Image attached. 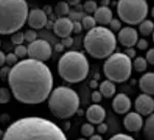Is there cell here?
Returning <instances> with one entry per match:
<instances>
[{"label":"cell","instance_id":"obj_1","mask_svg":"<svg viewBox=\"0 0 154 140\" xmlns=\"http://www.w3.org/2000/svg\"><path fill=\"white\" fill-rule=\"evenodd\" d=\"M8 80L15 98L25 105L45 101L53 87L50 68L44 62L29 58L14 65Z\"/></svg>","mask_w":154,"mask_h":140},{"label":"cell","instance_id":"obj_2","mask_svg":"<svg viewBox=\"0 0 154 140\" xmlns=\"http://www.w3.org/2000/svg\"><path fill=\"white\" fill-rule=\"evenodd\" d=\"M2 140H68L58 126L42 117H23L3 132Z\"/></svg>","mask_w":154,"mask_h":140},{"label":"cell","instance_id":"obj_3","mask_svg":"<svg viewBox=\"0 0 154 140\" xmlns=\"http://www.w3.org/2000/svg\"><path fill=\"white\" fill-rule=\"evenodd\" d=\"M28 12L26 0H0V35H12L23 27Z\"/></svg>","mask_w":154,"mask_h":140},{"label":"cell","instance_id":"obj_4","mask_svg":"<svg viewBox=\"0 0 154 140\" xmlns=\"http://www.w3.org/2000/svg\"><path fill=\"white\" fill-rule=\"evenodd\" d=\"M85 50L95 59H105L114 53L117 46L115 33L105 26H95L88 30L83 41Z\"/></svg>","mask_w":154,"mask_h":140},{"label":"cell","instance_id":"obj_5","mask_svg":"<svg viewBox=\"0 0 154 140\" xmlns=\"http://www.w3.org/2000/svg\"><path fill=\"white\" fill-rule=\"evenodd\" d=\"M57 68L63 80L71 84H76L88 76L90 65L87 56L82 52L70 50L60 56Z\"/></svg>","mask_w":154,"mask_h":140},{"label":"cell","instance_id":"obj_6","mask_svg":"<svg viewBox=\"0 0 154 140\" xmlns=\"http://www.w3.org/2000/svg\"><path fill=\"white\" fill-rule=\"evenodd\" d=\"M48 107L53 116L60 119L70 118L79 108V96L71 88L60 86L51 91Z\"/></svg>","mask_w":154,"mask_h":140},{"label":"cell","instance_id":"obj_7","mask_svg":"<svg viewBox=\"0 0 154 140\" xmlns=\"http://www.w3.org/2000/svg\"><path fill=\"white\" fill-rule=\"evenodd\" d=\"M131 59L122 52L112 53L103 65V72L108 81L112 83L126 82L131 75Z\"/></svg>","mask_w":154,"mask_h":140},{"label":"cell","instance_id":"obj_8","mask_svg":"<svg viewBox=\"0 0 154 140\" xmlns=\"http://www.w3.org/2000/svg\"><path fill=\"white\" fill-rule=\"evenodd\" d=\"M117 12L120 21L129 25H137L147 18L149 5L147 0H119Z\"/></svg>","mask_w":154,"mask_h":140},{"label":"cell","instance_id":"obj_9","mask_svg":"<svg viewBox=\"0 0 154 140\" xmlns=\"http://www.w3.org/2000/svg\"><path fill=\"white\" fill-rule=\"evenodd\" d=\"M51 55V45L46 40L37 39L35 41L29 43V45L27 46V56H29V59H32V60L45 62L50 59Z\"/></svg>","mask_w":154,"mask_h":140},{"label":"cell","instance_id":"obj_10","mask_svg":"<svg viewBox=\"0 0 154 140\" xmlns=\"http://www.w3.org/2000/svg\"><path fill=\"white\" fill-rule=\"evenodd\" d=\"M134 107L137 113H139L142 116H149L153 114L154 110V100L151 95L148 94H140L135 99Z\"/></svg>","mask_w":154,"mask_h":140},{"label":"cell","instance_id":"obj_11","mask_svg":"<svg viewBox=\"0 0 154 140\" xmlns=\"http://www.w3.org/2000/svg\"><path fill=\"white\" fill-rule=\"evenodd\" d=\"M47 15L43 10L40 8H33L29 11L27 15L26 22L28 25L33 29H42L47 25Z\"/></svg>","mask_w":154,"mask_h":140},{"label":"cell","instance_id":"obj_12","mask_svg":"<svg viewBox=\"0 0 154 140\" xmlns=\"http://www.w3.org/2000/svg\"><path fill=\"white\" fill-rule=\"evenodd\" d=\"M118 40L126 48L133 47L139 40L137 29L131 26H125V27L121 28L118 33Z\"/></svg>","mask_w":154,"mask_h":140},{"label":"cell","instance_id":"obj_13","mask_svg":"<svg viewBox=\"0 0 154 140\" xmlns=\"http://www.w3.org/2000/svg\"><path fill=\"white\" fill-rule=\"evenodd\" d=\"M73 30V22L70 18L60 17L54 22L53 24V31L57 37L66 38L69 37Z\"/></svg>","mask_w":154,"mask_h":140},{"label":"cell","instance_id":"obj_14","mask_svg":"<svg viewBox=\"0 0 154 140\" xmlns=\"http://www.w3.org/2000/svg\"><path fill=\"white\" fill-rule=\"evenodd\" d=\"M105 115L106 112L104 110V108L101 107L98 103H94V105L90 106L88 108L87 112H85L87 119L91 123H95V125L103 122V120L105 119Z\"/></svg>","mask_w":154,"mask_h":140},{"label":"cell","instance_id":"obj_15","mask_svg":"<svg viewBox=\"0 0 154 140\" xmlns=\"http://www.w3.org/2000/svg\"><path fill=\"white\" fill-rule=\"evenodd\" d=\"M112 106L116 113H118V114H125V113L129 112V110H130L131 100L126 94L119 93L112 99Z\"/></svg>","mask_w":154,"mask_h":140},{"label":"cell","instance_id":"obj_16","mask_svg":"<svg viewBox=\"0 0 154 140\" xmlns=\"http://www.w3.org/2000/svg\"><path fill=\"white\" fill-rule=\"evenodd\" d=\"M142 115L137 112H129L124 118V126L129 132H137L143 128Z\"/></svg>","mask_w":154,"mask_h":140},{"label":"cell","instance_id":"obj_17","mask_svg":"<svg viewBox=\"0 0 154 140\" xmlns=\"http://www.w3.org/2000/svg\"><path fill=\"white\" fill-rule=\"evenodd\" d=\"M94 19L96 23L100 24V26L108 25L110 20L112 19V12L108 6H100L97 8L94 13Z\"/></svg>","mask_w":154,"mask_h":140},{"label":"cell","instance_id":"obj_18","mask_svg":"<svg viewBox=\"0 0 154 140\" xmlns=\"http://www.w3.org/2000/svg\"><path fill=\"white\" fill-rule=\"evenodd\" d=\"M140 89L148 95H153L154 93V74L153 72H147L140 78Z\"/></svg>","mask_w":154,"mask_h":140},{"label":"cell","instance_id":"obj_19","mask_svg":"<svg viewBox=\"0 0 154 140\" xmlns=\"http://www.w3.org/2000/svg\"><path fill=\"white\" fill-rule=\"evenodd\" d=\"M99 92L101 95L106 98H110L115 95L116 93V86L115 83L110 82V81H103L99 86Z\"/></svg>","mask_w":154,"mask_h":140},{"label":"cell","instance_id":"obj_20","mask_svg":"<svg viewBox=\"0 0 154 140\" xmlns=\"http://www.w3.org/2000/svg\"><path fill=\"white\" fill-rule=\"evenodd\" d=\"M144 135L147 140H154V115H149L148 119L143 123Z\"/></svg>","mask_w":154,"mask_h":140},{"label":"cell","instance_id":"obj_21","mask_svg":"<svg viewBox=\"0 0 154 140\" xmlns=\"http://www.w3.org/2000/svg\"><path fill=\"white\" fill-rule=\"evenodd\" d=\"M140 25V33L143 36H149L152 33L153 28H154V24L151 20H147L145 19L144 21H142L141 23L139 24Z\"/></svg>","mask_w":154,"mask_h":140},{"label":"cell","instance_id":"obj_22","mask_svg":"<svg viewBox=\"0 0 154 140\" xmlns=\"http://www.w3.org/2000/svg\"><path fill=\"white\" fill-rule=\"evenodd\" d=\"M54 12L58 17H66V15L69 14L70 12V6L68 4V2L66 1H60L56 4L55 8H54Z\"/></svg>","mask_w":154,"mask_h":140},{"label":"cell","instance_id":"obj_23","mask_svg":"<svg viewBox=\"0 0 154 140\" xmlns=\"http://www.w3.org/2000/svg\"><path fill=\"white\" fill-rule=\"evenodd\" d=\"M132 67L137 70V72H144L145 70L148 67V63H147L146 59L143 58V56H137L135 58V60L133 61Z\"/></svg>","mask_w":154,"mask_h":140},{"label":"cell","instance_id":"obj_24","mask_svg":"<svg viewBox=\"0 0 154 140\" xmlns=\"http://www.w3.org/2000/svg\"><path fill=\"white\" fill-rule=\"evenodd\" d=\"M96 21H95L94 17H92L91 15L85 16L81 20V25H82V28L85 29V30H90V29L94 28L96 26Z\"/></svg>","mask_w":154,"mask_h":140},{"label":"cell","instance_id":"obj_25","mask_svg":"<svg viewBox=\"0 0 154 140\" xmlns=\"http://www.w3.org/2000/svg\"><path fill=\"white\" fill-rule=\"evenodd\" d=\"M12 98V93L8 88H0V103H10Z\"/></svg>","mask_w":154,"mask_h":140},{"label":"cell","instance_id":"obj_26","mask_svg":"<svg viewBox=\"0 0 154 140\" xmlns=\"http://www.w3.org/2000/svg\"><path fill=\"white\" fill-rule=\"evenodd\" d=\"M97 8H98V5H97V2L95 0H88L83 4V11L88 14H94Z\"/></svg>","mask_w":154,"mask_h":140},{"label":"cell","instance_id":"obj_27","mask_svg":"<svg viewBox=\"0 0 154 140\" xmlns=\"http://www.w3.org/2000/svg\"><path fill=\"white\" fill-rule=\"evenodd\" d=\"M11 40H12V42L16 45L23 44V42L25 41V39H24V33H22V31H19V30L16 31V33H12Z\"/></svg>","mask_w":154,"mask_h":140},{"label":"cell","instance_id":"obj_28","mask_svg":"<svg viewBox=\"0 0 154 140\" xmlns=\"http://www.w3.org/2000/svg\"><path fill=\"white\" fill-rule=\"evenodd\" d=\"M80 132L85 137H90L94 134L95 128L91 123H85V125H82V126H81Z\"/></svg>","mask_w":154,"mask_h":140},{"label":"cell","instance_id":"obj_29","mask_svg":"<svg viewBox=\"0 0 154 140\" xmlns=\"http://www.w3.org/2000/svg\"><path fill=\"white\" fill-rule=\"evenodd\" d=\"M108 25H109V29L112 31V33H119V30L122 28V23L121 21H120L119 19H114L112 18V20H110V22L108 23Z\"/></svg>","mask_w":154,"mask_h":140},{"label":"cell","instance_id":"obj_30","mask_svg":"<svg viewBox=\"0 0 154 140\" xmlns=\"http://www.w3.org/2000/svg\"><path fill=\"white\" fill-rule=\"evenodd\" d=\"M17 58H20V59H24L25 56H27V47H25L24 45H17L15 48V52Z\"/></svg>","mask_w":154,"mask_h":140},{"label":"cell","instance_id":"obj_31","mask_svg":"<svg viewBox=\"0 0 154 140\" xmlns=\"http://www.w3.org/2000/svg\"><path fill=\"white\" fill-rule=\"evenodd\" d=\"M37 33H35V29H28V30H26L25 33H24V39H25V41H27L28 43H31L33 41H35L37 40Z\"/></svg>","mask_w":154,"mask_h":140},{"label":"cell","instance_id":"obj_32","mask_svg":"<svg viewBox=\"0 0 154 140\" xmlns=\"http://www.w3.org/2000/svg\"><path fill=\"white\" fill-rule=\"evenodd\" d=\"M5 63L8 66H14L18 63V58L15 53H8V56H5Z\"/></svg>","mask_w":154,"mask_h":140},{"label":"cell","instance_id":"obj_33","mask_svg":"<svg viewBox=\"0 0 154 140\" xmlns=\"http://www.w3.org/2000/svg\"><path fill=\"white\" fill-rule=\"evenodd\" d=\"M135 45H137V47L140 49V50H145V49L148 48L149 43L146 39H139Z\"/></svg>","mask_w":154,"mask_h":140},{"label":"cell","instance_id":"obj_34","mask_svg":"<svg viewBox=\"0 0 154 140\" xmlns=\"http://www.w3.org/2000/svg\"><path fill=\"white\" fill-rule=\"evenodd\" d=\"M73 42H74V40H73V38L72 37H66V38H63L62 39V42H60V44L63 45L64 47H67V48H70V47L73 45Z\"/></svg>","mask_w":154,"mask_h":140},{"label":"cell","instance_id":"obj_35","mask_svg":"<svg viewBox=\"0 0 154 140\" xmlns=\"http://www.w3.org/2000/svg\"><path fill=\"white\" fill-rule=\"evenodd\" d=\"M109 140H134V138L126 134H117L112 136Z\"/></svg>","mask_w":154,"mask_h":140},{"label":"cell","instance_id":"obj_36","mask_svg":"<svg viewBox=\"0 0 154 140\" xmlns=\"http://www.w3.org/2000/svg\"><path fill=\"white\" fill-rule=\"evenodd\" d=\"M146 61H147V63L148 64H150V65H153L154 64V49L153 48H151V49H149L148 50V52H147V55H146Z\"/></svg>","mask_w":154,"mask_h":140},{"label":"cell","instance_id":"obj_37","mask_svg":"<svg viewBox=\"0 0 154 140\" xmlns=\"http://www.w3.org/2000/svg\"><path fill=\"white\" fill-rule=\"evenodd\" d=\"M101 99H102V95H101V93L99 91H94L92 93V101L95 103H98L101 101Z\"/></svg>","mask_w":154,"mask_h":140},{"label":"cell","instance_id":"obj_38","mask_svg":"<svg viewBox=\"0 0 154 140\" xmlns=\"http://www.w3.org/2000/svg\"><path fill=\"white\" fill-rule=\"evenodd\" d=\"M10 71H11V68L8 66L6 67H3L1 70H0V76H1L2 80H5V78H8V74H10Z\"/></svg>","mask_w":154,"mask_h":140},{"label":"cell","instance_id":"obj_39","mask_svg":"<svg viewBox=\"0 0 154 140\" xmlns=\"http://www.w3.org/2000/svg\"><path fill=\"white\" fill-rule=\"evenodd\" d=\"M82 29L83 28H82V25H81V22H78V21L73 22V30H72V33H81Z\"/></svg>","mask_w":154,"mask_h":140},{"label":"cell","instance_id":"obj_40","mask_svg":"<svg viewBox=\"0 0 154 140\" xmlns=\"http://www.w3.org/2000/svg\"><path fill=\"white\" fill-rule=\"evenodd\" d=\"M124 55L127 56L129 59H131V58H134L137 52H135V50L133 49V47H128V48H126L125 50H124Z\"/></svg>","mask_w":154,"mask_h":140},{"label":"cell","instance_id":"obj_41","mask_svg":"<svg viewBox=\"0 0 154 140\" xmlns=\"http://www.w3.org/2000/svg\"><path fill=\"white\" fill-rule=\"evenodd\" d=\"M107 129H108V126L106 123H104V122L98 123V128H97V130H98V133H100V134H104V133H106L107 132Z\"/></svg>","mask_w":154,"mask_h":140},{"label":"cell","instance_id":"obj_42","mask_svg":"<svg viewBox=\"0 0 154 140\" xmlns=\"http://www.w3.org/2000/svg\"><path fill=\"white\" fill-rule=\"evenodd\" d=\"M4 63H5V55L3 51L0 50V67L3 66Z\"/></svg>","mask_w":154,"mask_h":140},{"label":"cell","instance_id":"obj_43","mask_svg":"<svg viewBox=\"0 0 154 140\" xmlns=\"http://www.w3.org/2000/svg\"><path fill=\"white\" fill-rule=\"evenodd\" d=\"M90 140H103V139H102V137H101L100 135H98V134L94 135V134H93L92 136H90Z\"/></svg>","mask_w":154,"mask_h":140},{"label":"cell","instance_id":"obj_44","mask_svg":"<svg viewBox=\"0 0 154 140\" xmlns=\"http://www.w3.org/2000/svg\"><path fill=\"white\" fill-rule=\"evenodd\" d=\"M64 48H65V47L63 46V45L60 44H60H56V45H55V50H56V51H58V52H60V51L64 50Z\"/></svg>","mask_w":154,"mask_h":140},{"label":"cell","instance_id":"obj_45","mask_svg":"<svg viewBox=\"0 0 154 140\" xmlns=\"http://www.w3.org/2000/svg\"><path fill=\"white\" fill-rule=\"evenodd\" d=\"M90 86H91V88H93V89H96V88L98 87V83L96 82V80H93V81H91Z\"/></svg>","mask_w":154,"mask_h":140},{"label":"cell","instance_id":"obj_46","mask_svg":"<svg viewBox=\"0 0 154 140\" xmlns=\"http://www.w3.org/2000/svg\"><path fill=\"white\" fill-rule=\"evenodd\" d=\"M101 4H102L101 6H107L108 4H109V0H102V1H101Z\"/></svg>","mask_w":154,"mask_h":140},{"label":"cell","instance_id":"obj_47","mask_svg":"<svg viewBox=\"0 0 154 140\" xmlns=\"http://www.w3.org/2000/svg\"><path fill=\"white\" fill-rule=\"evenodd\" d=\"M78 1H79V0H69V2H70L71 4H76Z\"/></svg>","mask_w":154,"mask_h":140},{"label":"cell","instance_id":"obj_48","mask_svg":"<svg viewBox=\"0 0 154 140\" xmlns=\"http://www.w3.org/2000/svg\"><path fill=\"white\" fill-rule=\"evenodd\" d=\"M2 137H3V131L0 130V140H2Z\"/></svg>","mask_w":154,"mask_h":140},{"label":"cell","instance_id":"obj_49","mask_svg":"<svg viewBox=\"0 0 154 140\" xmlns=\"http://www.w3.org/2000/svg\"><path fill=\"white\" fill-rule=\"evenodd\" d=\"M77 112H78V115H82V114H83V111H82V110H77Z\"/></svg>","mask_w":154,"mask_h":140},{"label":"cell","instance_id":"obj_50","mask_svg":"<svg viewBox=\"0 0 154 140\" xmlns=\"http://www.w3.org/2000/svg\"><path fill=\"white\" fill-rule=\"evenodd\" d=\"M78 140H85V139H83V138H79Z\"/></svg>","mask_w":154,"mask_h":140},{"label":"cell","instance_id":"obj_51","mask_svg":"<svg viewBox=\"0 0 154 140\" xmlns=\"http://www.w3.org/2000/svg\"><path fill=\"white\" fill-rule=\"evenodd\" d=\"M0 46H1V40H0Z\"/></svg>","mask_w":154,"mask_h":140}]
</instances>
